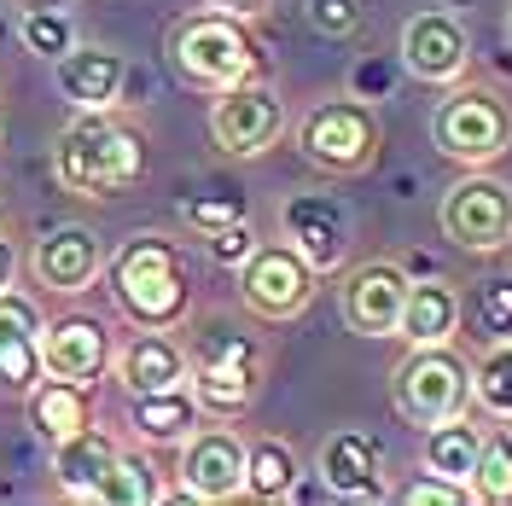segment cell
Masks as SVG:
<instances>
[{
	"label": "cell",
	"instance_id": "d6986e66",
	"mask_svg": "<svg viewBox=\"0 0 512 506\" xmlns=\"http://www.w3.org/2000/svg\"><path fill=\"white\" fill-rule=\"evenodd\" d=\"M53 70H59V94L70 105H82V111L117 105V94L128 82V64L117 53H105V47H70V53L53 59Z\"/></svg>",
	"mask_w": 512,
	"mask_h": 506
},
{
	"label": "cell",
	"instance_id": "7a4b0ae2",
	"mask_svg": "<svg viewBox=\"0 0 512 506\" xmlns=\"http://www.w3.org/2000/svg\"><path fill=\"white\" fill-rule=\"evenodd\" d=\"M111 297H117V309H123L134 326L169 332L192 303V280H187L181 251H175L169 239H158V233L128 239L123 251L111 256Z\"/></svg>",
	"mask_w": 512,
	"mask_h": 506
},
{
	"label": "cell",
	"instance_id": "30bf717a",
	"mask_svg": "<svg viewBox=\"0 0 512 506\" xmlns=\"http://www.w3.org/2000/svg\"><path fill=\"white\" fill-rule=\"evenodd\" d=\"M408 274L396 262H361L338 280V315L355 338H396L402 332V303H408Z\"/></svg>",
	"mask_w": 512,
	"mask_h": 506
},
{
	"label": "cell",
	"instance_id": "277c9868",
	"mask_svg": "<svg viewBox=\"0 0 512 506\" xmlns=\"http://www.w3.org/2000/svg\"><path fill=\"white\" fill-rule=\"evenodd\" d=\"M431 140L437 152L466 169L507 158L512 152V111L495 88H454V94L431 111Z\"/></svg>",
	"mask_w": 512,
	"mask_h": 506
},
{
	"label": "cell",
	"instance_id": "7c38bea8",
	"mask_svg": "<svg viewBox=\"0 0 512 506\" xmlns=\"http://www.w3.org/2000/svg\"><path fill=\"white\" fill-rule=\"evenodd\" d=\"M181 489L192 501L245 495V443H239V431H192L181 443Z\"/></svg>",
	"mask_w": 512,
	"mask_h": 506
},
{
	"label": "cell",
	"instance_id": "ffe728a7",
	"mask_svg": "<svg viewBox=\"0 0 512 506\" xmlns=\"http://www.w3.org/2000/svg\"><path fill=\"white\" fill-rule=\"evenodd\" d=\"M111 460H117V443H111L105 431H94V425H82L76 437H59V443H53L59 489L76 495V501H99V489H105V477H111Z\"/></svg>",
	"mask_w": 512,
	"mask_h": 506
},
{
	"label": "cell",
	"instance_id": "52a82bcc",
	"mask_svg": "<svg viewBox=\"0 0 512 506\" xmlns=\"http://www.w3.org/2000/svg\"><path fill=\"white\" fill-rule=\"evenodd\" d=\"M437 222H443L448 245H460V251H472V256L507 251L512 245V187L495 181V175H483V169H472L466 181H454L443 192Z\"/></svg>",
	"mask_w": 512,
	"mask_h": 506
},
{
	"label": "cell",
	"instance_id": "6da1fadb",
	"mask_svg": "<svg viewBox=\"0 0 512 506\" xmlns=\"http://www.w3.org/2000/svg\"><path fill=\"white\" fill-rule=\"evenodd\" d=\"M53 169L76 198H117L146 175V140L128 123H111L105 111H88L59 134Z\"/></svg>",
	"mask_w": 512,
	"mask_h": 506
},
{
	"label": "cell",
	"instance_id": "ac0fdd59",
	"mask_svg": "<svg viewBox=\"0 0 512 506\" xmlns=\"http://www.w3.org/2000/svg\"><path fill=\"white\" fill-rule=\"evenodd\" d=\"M320 477L344 501H384L379 483V443L367 431H332L320 443Z\"/></svg>",
	"mask_w": 512,
	"mask_h": 506
},
{
	"label": "cell",
	"instance_id": "4316f807",
	"mask_svg": "<svg viewBox=\"0 0 512 506\" xmlns=\"http://www.w3.org/2000/svg\"><path fill=\"white\" fill-rule=\"evenodd\" d=\"M472 402H483V413H495L501 425H512V338L489 344L472 361Z\"/></svg>",
	"mask_w": 512,
	"mask_h": 506
},
{
	"label": "cell",
	"instance_id": "1f68e13d",
	"mask_svg": "<svg viewBox=\"0 0 512 506\" xmlns=\"http://www.w3.org/2000/svg\"><path fill=\"white\" fill-rule=\"evenodd\" d=\"M24 47L41 53V59H59V53L76 47V30H70V18L59 6H24Z\"/></svg>",
	"mask_w": 512,
	"mask_h": 506
},
{
	"label": "cell",
	"instance_id": "f546056e",
	"mask_svg": "<svg viewBox=\"0 0 512 506\" xmlns=\"http://www.w3.org/2000/svg\"><path fill=\"white\" fill-rule=\"evenodd\" d=\"M192 361L256 373V367H262V344H256V338H245V332H233V326H222V320H210V326L198 332V349H192Z\"/></svg>",
	"mask_w": 512,
	"mask_h": 506
},
{
	"label": "cell",
	"instance_id": "836d02e7",
	"mask_svg": "<svg viewBox=\"0 0 512 506\" xmlns=\"http://www.w3.org/2000/svg\"><path fill=\"white\" fill-rule=\"evenodd\" d=\"M402 501H408V506H460V501H472V489H466V483H454V477L425 472V477H414V483L402 489Z\"/></svg>",
	"mask_w": 512,
	"mask_h": 506
},
{
	"label": "cell",
	"instance_id": "8992f818",
	"mask_svg": "<svg viewBox=\"0 0 512 506\" xmlns=\"http://www.w3.org/2000/svg\"><path fill=\"white\" fill-rule=\"evenodd\" d=\"M175 64L187 82L222 94V88H239L256 76V41L239 30L233 12H198L175 30Z\"/></svg>",
	"mask_w": 512,
	"mask_h": 506
},
{
	"label": "cell",
	"instance_id": "e575fe53",
	"mask_svg": "<svg viewBox=\"0 0 512 506\" xmlns=\"http://www.w3.org/2000/svg\"><path fill=\"white\" fill-rule=\"evenodd\" d=\"M309 24L320 35H355L361 30V0H309Z\"/></svg>",
	"mask_w": 512,
	"mask_h": 506
},
{
	"label": "cell",
	"instance_id": "5b68a950",
	"mask_svg": "<svg viewBox=\"0 0 512 506\" xmlns=\"http://www.w3.org/2000/svg\"><path fill=\"white\" fill-rule=\"evenodd\" d=\"M297 152L326 175H361L379 158V117L367 99H320L297 123Z\"/></svg>",
	"mask_w": 512,
	"mask_h": 506
},
{
	"label": "cell",
	"instance_id": "603a6c76",
	"mask_svg": "<svg viewBox=\"0 0 512 506\" xmlns=\"http://www.w3.org/2000/svg\"><path fill=\"white\" fill-rule=\"evenodd\" d=\"M82 390H88V384H70V379H47V384L30 390V419L47 443L76 437V431L88 425V396H82Z\"/></svg>",
	"mask_w": 512,
	"mask_h": 506
},
{
	"label": "cell",
	"instance_id": "8d00e7d4",
	"mask_svg": "<svg viewBox=\"0 0 512 506\" xmlns=\"http://www.w3.org/2000/svg\"><path fill=\"white\" fill-rule=\"evenodd\" d=\"M390 82H396V64H390V59H367L361 70H355L350 94L355 99H384V94H390Z\"/></svg>",
	"mask_w": 512,
	"mask_h": 506
},
{
	"label": "cell",
	"instance_id": "d4e9b609",
	"mask_svg": "<svg viewBox=\"0 0 512 506\" xmlns=\"http://www.w3.org/2000/svg\"><path fill=\"white\" fill-rule=\"evenodd\" d=\"M291 489H297V454H291V443L262 437V443L245 448V495H256V501H280V495H291Z\"/></svg>",
	"mask_w": 512,
	"mask_h": 506
},
{
	"label": "cell",
	"instance_id": "d6a6232c",
	"mask_svg": "<svg viewBox=\"0 0 512 506\" xmlns=\"http://www.w3.org/2000/svg\"><path fill=\"white\" fill-rule=\"evenodd\" d=\"M181 222L198 233H216L227 222H245V204H239V192H192V198H181Z\"/></svg>",
	"mask_w": 512,
	"mask_h": 506
},
{
	"label": "cell",
	"instance_id": "f1b7e54d",
	"mask_svg": "<svg viewBox=\"0 0 512 506\" xmlns=\"http://www.w3.org/2000/svg\"><path fill=\"white\" fill-rule=\"evenodd\" d=\"M472 501H512V431H489L478 443V466H472Z\"/></svg>",
	"mask_w": 512,
	"mask_h": 506
},
{
	"label": "cell",
	"instance_id": "4fadbf2b",
	"mask_svg": "<svg viewBox=\"0 0 512 506\" xmlns=\"http://www.w3.org/2000/svg\"><path fill=\"white\" fill-rule=\"evenodd\" d=\"M280 222H286V239L303 251V262H309L315 274L344 268V256H350V216H344L332 198L297 192L286 210H280Z\"/></svg>",
	"mask_w": 512,
	"mask_h": 506
},
{
	"label": "cell",
	"instance_id": "60d3db41",
	"mask_svg": "<svg viewBox=\"0 0 512 506\" xmlns=\"http://www.w3.org/2000/svg\"><path fill=\"white\" fill-rule=\"evenodd\" d=\"M507 35H512V12H507Z\"/></svg>",
	"mask_w": 512,
	"mask_h": 506
},
{
	"label": "cell",
	"instance_id": "cb8c5ba5",
	"mask_svg": "<svg viewBox=\"0 0 512 506\" xmlns=\"http://www.w3.org/2000/svg\"><path fill=\"white\" fill-rule=\"evenodd\" d=\"M478 443H483V431L466 425V413H460V419H443V425H431V431H425V472L466 483L472 466H478ZM466 489H472V483H466Z\"/></svg>",
	"mask_w": 512,
	"mask_h": 506
},
{
	"label": "cell",
	"instance_id": "e0dca14e",
	"mask_svg": "<svg viewBox=\"0 0 512 506\" xmlns=\"http://www.w3.org/2000/svg\"><path fill=\"white\" fill-rule=\"evenodd\" d=\"M187 349L175 344V338H163L158 326H140L134 338L123 344L117 355V379H123L128 396H152V390H175V384H187Z\"/></svg>",
	"mask_w": 512,
	"mask_h": 506
},
{
	"label": "cell",
	"instance_id": "4dcf8cb0",
	"mask_svg": "<svg viewBox=\"0 0 512 506\" xmlns=\"http://www.w3.org/2000/svg\"><path fill=\"white\" fill-rule=\"evenodd\" d=\"M472 326L489 344L512 338V274H489L472 285Z\"/></svg>",
	"mask_w": 512,
	"mask_h": 506
},
{
	"label": "cell",
	"instance_id": "ba28073f",
	"mask_svg": "<svg viewBox=\"0 0 512 506\" xmlns=\"http://www.w3.org/2000/svg\"><path fill=\"white\" fill-rule=\"evenodd\" d=\"M239 297L262 320H291L303 315L309 297H315V268L303 262L297 245H256L239 262Z\"/></svg>",
	"mask_w": 512,
	"mask_h": 506
},
{
	"label": "cell",
	"instance_id": "ab89813d",
	"mask_svg": "<svg viewBox=\"0 0 512 506\" xmlns=\"http://www.w3.org/2000/svg\"><path fill=\"white\" fill-rule=\"evenodd\" d=\"M12 6H59V0H12Z\"/></svg>",
	"mask_w": 512,
	"mask_h": 506
},
{
	"label": "cell",
	"instance_id": "3957f363",
	"mask_svg": "<svg viewBox=\"0 0 512 506\" xmlns=\"http://www.w3.org/2000/svg\"><path fill=\"white\" fill-rule=\"evenodd\" d=\"M390 396H396L402 419L419 431L460 419L472 408V361L454 344H414L390 373Z\"/></svg>",
	"mask_w": 512,
	"mask_h": 506
},
{
	"label": "cell",
	"instance_id": "7402d4cb",
	"mask_svg": "<svg viewBox=\"0 0 512 506\" xmlns=\"http://www.w3.org/2000/svg\"><path fill=\"white\" fill-rule=\"evenodd\" d=\"M134 431L146 443H187L192 431H198V396H192L187 384L134 396Z\"/></svg>",
	"mask_w": 512,
	"mask_h": 506
},
{
	"label": "cell",
	"instance_id": "83f0119b",
	"mask_svg": "<svg viewBox=\"0 0 512 506\" xmlns=\"http://www.w3.org/2000/svg\"><path fill=\"white\" fill-rule=\"evenodd\" d=\"M99 501H111V506H152V501H163V483H158V472H152V460L117 448V460H111V477H105Z\"/></svg>",
	"mask_w": 512,
	"mask_h": 506
},
{
	"label": "cell",
	"instance_id": "8fae6325",
	"mask_svg": "<svg viewBox=\"0 0 512 506\" xmlns=\"http://www.w3.org/2000/svg\"><path fill=\"white\" fill-rule=\"evenodd\" d=\"M472 64V41L454 12H414L402 30V70L431 82V88H454Z\"/></svg>",
	"mask_w": 512,
	"mask_h": 506
},
{
	"label": "cell",
	"instance_id": "5bb4252c",
	"mask_svg": "<svg viewBox=\"0 0 512 506\" xmlns=\"http://www.w3.org/2000/svg\"><path fill=\"white\" fill-rule=\"evenodd\" d=\"M41 309L24 291H0V390L30 396L41 384Z\"/></svg>",
	"mask_w": 512,
	"mask_h": 506
},
{
	"label": "cell",
	"instance_id": "2e32d148",
	"mask_svg": "<svg viewBox=\"0 0 512 506\" xmlns=\"http://www.w3.org/2000/svg\"><path fill=\"white\" fill-rule=\"evenodd\" d=\"M35 280L47 291H88L105 268V251H99L94 227H53L41 245H35Z\"/></svg>",
	"mask_w": 512,
	"mask_h": 506
},
{
	"label": "cell",
	"instance_id": "44dd1931",
	"mask_svg": "<svg viewBox=\"0 0 512 506\" xmlns=\"http://www.w3.org/2000/svg\"><path fill=\"white\" fill-rule=\"evenodd\" d=\"M460 332V297L448 280H414L402 303V338L408 344H454Z\"/></svg>",
	"mask_w": 512,
	"mask_h": 506
},
{
	"label": "cell",
	"instance_id": "9c48e42d",
	"mask_svg": "<svg viewBox=\"0 0 512 506\" xmlns=\"http://www.w3.org/2000/svg\"><path fill=\"white\" fill-rule=\"evenodd\" d=\"M280 134H286V105H280L274 88L239 82V88H222L216 94V111H210L216 152H227V158H262Z\"/></svg>",
	"mask_w": 512,
	"mask_h": 506
},
{
	"label": "cell",
	"instance_id": "d590c367",
	"mask_svg": "<svg viewBox=\"0 0 512 506\" xmlns=\"http://www.w3.org/2000/svg\"><path fill=\"white\" fill-rule=\"evenodd\" d=\"M204 239H210V256L227 262V268H239V262L256 251V233L245 222H227V227H216V233H204Z\"/></svg>",
	"mask_w": 512,
	"mask_h": 506
},
{
	"label": "cell",
	"instance_id": "74e56055",
	"mask_svg": "<svg viewBox=\"0 0 512 506\" xmlns=\"http://www.w3.org/2000/svg\"><path fill=\"white\" fill-rule=\"evenodd\" d=\"M12 274H18V251H12V239L0 233V291L12 285Z\"/></svg>",
	"mask_w": 512,
	"mask_h": 506
},
{
	"label": "cell",
	"instance_id": "f35d334b",
	"mask_svg": "<svg viewBox=\"0 0 512 506\" xmlns=\"http://www.w3.org/2000/svg\"><path fill=\"white\" fill-rule=\"evenodd\" d=\"M216 12H233V18H251V12H262L268 0H210Z\"/></svg>",
	"mask_w": 512,
	"mask_h": 506
},
{
	"label": "cell",
	"instance_id": "9a60e30c",
	"mask_svg": "<svg viewBox=\"0 0 512 506\" xmlns=\"http://www.w3.org/2000/svg\"><path fill=\"white\" fill-rule=\"evenodd\" d=\"M111 361V338L105 326L88 315H64L53 326H41V373L70 384H94Z\"/></svg>",
	"mask_w": 512,
	"mask_h": 506
},
{
	"label": "cell",
	"instance_id": "484cf974",
	"mask_svg": "<svg viewBox=\"0 0 512 506\" xmlns=\"http://www.w3.org/2000/svg\"><path fill=\"white\" fill-rule=\"evenodd\" d=\"M187 379H192L198 408L222 413V419H233V413H245L256 402V373H239V367H210V361H198Z\"/></svg>",
	"mask_w": 512,
	"mask_h": 506
}]
</instances>
